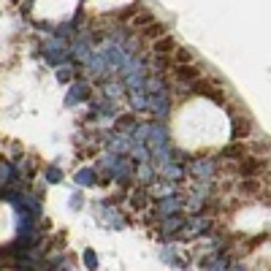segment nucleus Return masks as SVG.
<instances>
[{
  "label": "nucleus",
  "mask_w": 271,
  "mask_h": 271,
  "mask_svg": "<svg viewBox=\"0 0 271 271\" xmlns=\"http://www.w3.org/2000/svg\"><path fill=\"white\" fill-rule=\"evenodd\" d=\"M168 133L182 152L206 155L225 147L233 136V125L220 103L204 95H190L171 108Z\"/></svg>",
  "instance_id": "1"
}]
</instances>
